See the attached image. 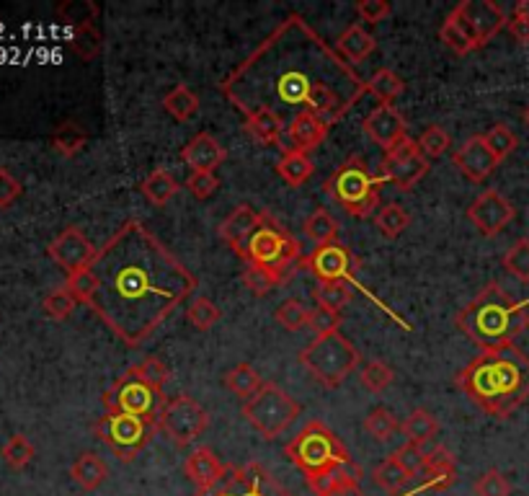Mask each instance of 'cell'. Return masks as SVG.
Here are the masks:
<instances>
[{
	"label": "cell",
	"mask_w": 529,
	"mask_h": 496,
	"mask_svg": "<svg viewBox=\"0 0 529 496\" xmlns=\"http://www.w3.org/2000/svg\"><path fill=\"white\" fill-rule=\"evenodd\" d=\"M220 91L243 117L269 109L282 119L308 112L336 124L367 93V81L300 13H290L225 75Z\"/></svg>",
	"instance_id": "1"
},
{
	"label": "cell",
	"mask_w": 529,
	"mask_h": 496,
	"mask_svg": "<svg viewBox=\"0 0 529 496\" xmlns=\"http://www.w3.org/2000/svg\"><path fill=\"white\" fill-rule=\"evenodd\" d=\"M86 305L127 347H140L197 290V277L153 230L127 220L88 267Z\"/></svg>",
	"instance_id": "2"
},
{
	"label": "cell",
	"mask_w": 529,
	"mask_h": 496,
	"mask_svg": "<svg viewBox=\"0 0 529 496\" xmlns=\"http://www.w3.org/2000/svg\"><path fill=\"white\" fill-rule=\"evenodd\" d=\"M455 383L483 414L509 419L529 398V357L514 344L483 349L457 372Z\"/></svg>",
	"instance_id": "3"
},
{
	"label": "cell",
	"mask_w": 529,
	"mask_h": 496,
	"mask_svg": "<svg viewBox=\"0 0 529 496\" xmlns=\"http://www.w3.org/2000/svg\"><path fill=\"white\" fill-rule=\"evenodd\" d=\"M457 329L480 349L506 347L529 329V303L514 300L504 287L491 282L457 313Z\"/></svg>",
	"instance_id": "4"
},
{
	"label": "cell",
	"mask_w": 529,
	"mask_h": 496,
	"mask_svg": "<svg viewBox=\"0 0 529 496\" xmlns=\"http://www.w3.org/2000/svg\"><path fill=\"white\" fill-rule=\"evenodd\" d=\"M284 455L295 463L313 491L320 489L331 476L344 471L346 465L354 463L339 434L323 422L305 424L300 434H295V440L284 447Z\"/></svg>",
	"instance_id": "5"
},
{
	"label": "cell",
	"mask_w": 529,
	"mask_h": 496,
	"mask_svg": "<svg viewBox=\"0 0 529 496\" xmlns=\"http://www.w3.org/2000/svg\"><path fill=\"white\" fill-rule=\"evenodd\" d=\"M506 13L493 0H462L444 19L439 37L455 55L483 50L506 26Z\"/></svg>",
	"instance_id": "6"
},
{
	"label": "cell",
	"mask_w": 529,
	"mask_h": 496,
	"mask_svg": "<svg viewBox=\"0 0 529 496\" xmlns=\"http://www.w3.org/2000/svg\"><path fill=\"white\" fill-rule=\"evenodd\" d=\"M385 179L372 174L362 155H351L349 161L336 168V174L326 179L323 192L346 212V215L364 220L380 207V189Z\"/></svg>",
	"instance_id": "7"
},
{
	"label": "cell",
	"mask_w": 529,
	"mask_h": 496,
	"mask_svg": "<svg viewBox=\"0 0 529 496\" xmlns=\"http://www.w3.org/2000/svg\"><path fill=\"white\" fill-rule=\"evenodd\" d=\"M238 256L246 261V264L269 269V272L279 274V277L287 282V279L295 274L297 264H300L302 246L292 233L279 228L277 223H271L269 217L264 215L261 225L253 230V236L243 243Z\"/></svg>",
	"instance_id": "8"
},
{
	"label": "cell",
	"mask_w": 529,
	"mask_h": 496,
	"mask_svg": "<svg viewBox=\"0 0 529 496\" xmlns=\"http://www.w3.org/2000/svg\"><path fill=\"white\" fill-rule=\"evenodd\" d=\"M359 360H362L359 349L341 331L315 336L300 352V365L326 388H336L344 383L359 367Z\"/></svg>",
	"instance_id": "9"
},
{
	"label": "cell",
	"mask_w": 529,
	"mask_h": 496,
	"mask_svg": "<svg viewBox=\"0 0 529 496\" xmlns=\"http://www.w3.org/2000/svg\"><path fill=\"white\" fill-rule=\"evenodd\" d=\"M166 401L168 398L163 396L160 388H155V385H150L148 380L142 378L137 365L124 372L122 378L104 393L106 411L137 416V419H145V422L155 424V427H158Z\"/></svg>",
	"instance_id": "10"
},
{
	"label": "cell",
	"mask_w": 529,
	"mask_h": 496,
	"mask_svg": "<svg viewBox=\"0 0 529 496\" xmlns=\"http://www.w3.org/2000/svg\"><path fill=\"white\" fill-rule=\"evenodd\" d=\"M240 414L246 416L264 440H277L300 416V403L277 383H264L256 396L243 403Z\"/></svg>",
	"instance_id": "11"
},
{
	"label": "cell",
	"mask_w": 529,
	"mask_h": 496,
	"mask_svg": "<svg viewBox=\"0 0 529 496\" xmlns=\"http://www.w3.org/2000/svg\"><path fill=\"white\" fill-rule=\"evenodd\" d=\"M158 432L160 429L145 422V419H137L130 414H114V411H106L96 422V437L109 445L119 463H135L137 455H142V450L153 442Z\"/></svg>",
	"instance_id": "12"
},
{
	"label": "cell",
	"mask_w": 529,
	"mask_h": 496,
	"mask_svg": "<svg viewBox=\"0 0 529 496\" xmlns=\"http://www.w3.org/2000/svg\"><path fill=\"white\" fill-rule=\"evenodd\" d=\"M207 427H210V414L204 411V406L197 398L184 396V393L168 398L158 422L160 432L179 447H186L194 440H199Z\"/></svg>",
	"instance_id": "13"
},
{
	"label": "cell",
	"mask_w": 529,
	"mask_h": 496,
	"mask_svg": "<svg viewBox=\"0 0 529 496\" xmlns=\"http://www.w3.org/2000/svg\"><path fill=\"white\" fill-rule=\"evenodd\" d=\"M194 496H295L274 473L261 463H246L230 468L222 484L210 494Z\"/></svg>",
	"instance_id": "14"
},
{
	"label": "cell",
	"mask_w": 529,
	"mask_h": 496,
	"mask_svg": "<svg viewBox=\"0 0 529 496\" xmlns=\"http://www.w3.org/2000/svg\"><path fill=\"white\" fill-rule=\"evenodd\" d=\"M426 171H429V161L421 155L419 140L408 135L382 155L380 176L385 184H393L400 192H411L413 186L424 179Z\"/></svg>",
	"instance_id": "15"
},
{
	"label": "cell",
	"mask_w": 529,
	"mask_h": 496,
	"mask_svg": "<svg viewBox=\"0 0 529 496\" xmlns=\"http://www.w3.org/2000/svg\"><path fill=\"white\" fill-rule=\"evenodd\" d=\"M514 217H517L514 205L496 189H486L483 194H478L473 205L468 207V220L473 223V228H478L480 236L486 238L499 236Z\"/></svg>",
	"instance_id": "16"
},
{
	"label": "cell",
	"mask_w": 529,
	"mask_h": 496,
	"mask_svg": "<svg viewBox=\"0 0 529 496\" xmlns=\"http://www.w3.org/2000/svg\"><path fill=\"white\" fill-rule=\"evenodd\" d=\"M96 251H99V248L93 246V243L86 238V233L80 228H75V225L62 230L60 236H57L55 241L50 243V248H47L50 259L55 261L57 267L68 274V277L70 274L83 272V269L91 267V261L96 259Z\"/></svg>",
	"instance_id": "17"
},
{
	"label": "cell",
	"mask_w": 529,
	"mask_h": 496,
	"mask_svg": "<svg viewBox=\"0 0 529 496\" xmlns=\"http://www.w3.org/2000/svg\"><path fill=\"white\" fill-rule=\"evenodd\" d=\"M302 267L310 269V274L320 279V285L328 282H354V269H351L349 248L341 243L331 246H318L308 259H302Z\"/></svg>",
	"instance_id": "18"
},
{
	"label": "cell",
	"mask_w": 529,
	"mask_h": 496,
	"mask_svg": "<svg viewBox=\"0 0 529 496\" xmlns=\"http://www.w3.org/2000/svg\"><path fill=\"white\" fill-rule=\"evenodd\" d=\"M452 161L460 168V174L468 181H473V184L486 181L501 163L499 158L493 155V150L488 148L486 137L483 135L468 137V140L457 148V153L452 155Z\"/></svg>",
	"instance_id": "19"
},
{
	"label": "cell",
	"mask_w": 529,
	"mask_h": 496,
	"mask_svg": "<svg viewBox=\"0 0 529 496\" xmlns=\"http://www.w3.org/2000/svg\"><path fill=\"white\" fill-rule=\"evenodd\" d=\"M364 135L370 137L375 145H380L382 150H390L408 135L406 119H403V114L395 106L380 104L364 119Z\"/></svg>",
	"instance_id": "20"
},
{
	"label": "cell",
	"mask_w": 529,
	"mask_h": 496,
	"mask_svg": "<svg viewBox=\"0 0 529 496\" xmlns=\"http://www.w3.org/2000/svg\"><path fill=\"white\" fill-rule=\"evenodd\" d=\"M228 465L222 463L210 447H199L186 458L184 473L191 484L197 486V494H210L212 489L222 484V478L228 476Z\"/></svg>",
	"instance_id": "21"
},
{
	"label": "cell",
	"mask_w": 529,
	"mask_h": 496,
	"mask_svg": "<svg viewBox=\"0 0 529 496\" xmlns=\"http://www.w3.org/2000/svg\"><path fill=\"white\" fill-rule=\"evenodd\" d=\"M225 158H228V150L222 148L210 132L194 135L181 150V161L191 168V174H215Z\"/></svg>",
	"instance_id": "22"
},
{
	"label": "cell",
	"mask_w": 529,
	"mask_h": 496,
	"mask_svg": "<svg viewBox=\"0 0 529 496\" xmlns=\"http://www.w3.org/2000/svg\"><path fill=\"white\" fill-rule=\"evenodd\" d=\"M421 476V491H447L457 481V465L444 447L431 450L429 460H426Z\"/></svg>",
	"instance_id": "23"
},
{
	"label": "cell",
	"mask_w": 529,
	"mask_h": 496,
	"mask_svg": "<svg viewBox=\"0 0 529 496\" xmlns=\"http://www.w3.org/2000/svg\"><path fill=\"white\" fill-rule=\"evenodd\" d=\"M261 220H264V215L253 210L251 205L235 207V210L228 215V220H225V223H222V228H220L222 241L228 243L235 254H238L240 248H243V243H246L248 238L253 236V230L259 228Z\"/></svg>",
	"instance_id": "24"
},
{
	"label": "cell",
	"mask_w": 529,
	"mask_h": 496,
	"mask_svg": "<svg viewBox=\"0 0 529 496\" xmlns=\"http://www.w3.org/2000/svg\"><path fill=\"white\" fill-rule=\"evenodd\" d=\"M328 130H331V124L308 112L295 114V117L290 119V127H287L292 145H295V150H300V153H310V150L320 148L323 140L328 137Z\"/></svg>",
	"instance_id": "25"
},
{
	"label": "cell",
	"mask_w": 529,
	"mask_h": 496,
	"mask_svg": "<svg viewBox=\"0 0 529 496\" xmlns=\"http://www.w3.org/2000/svg\"><path fill=\"white\" fill-rule=\"evenodd\" d=\"M377 50V42L370 31L364 29L362 24H351L349 29L341 31V37L336 39V52L344 57L346 62H362Z\"/></svg>",
	"instance_id": "26"
},
{
	"label": "cell",
	"mask_w": 529,
	"mask_h": 496,
	"mask_svg": "<svg viewBox=\"0 0 529 496\" xmlns=\"http://www.w3.org/2000/svg\"><path fill=\"white\" fill-rule=\"evenodd\" d=\"M70 476L83 491H96L109 478V465L96 453H83L70 465Z\"/></svg>",
	"instance_id": "27"
},
{
	"label": "cell",
	"mask_w": 529,
	"mask_h": 496,
	"mask_svg": "<svg viewBox=\"0 0 529 496\" xmlns=\"http://www.w3.org/2000/svg\"><path fill=\"white\" fill-rule=\"evenodd\" d=\"M243 130L261 145H279V137L284 132V119L279 114L261 109V112L248 114L243 122Z\"/></svg>",
	"instance_id": "28"
},
{
	"label": "cell",
	"mask_w": 529,
	"mask_h": 496,
	"mask_svg": "<svg viewBox=\"0 0 529 496\" xmlns=\"http://www.w3.org/2000/svg\"><path fill=\"white\" fill-rule=\"evenodd\" d=\"M225 388H228L233 396L243 398V403H246L248 398H253L264 388V380H261L256 367L248 365V362H240V365L230 367V370L225 372Z\"/></svg>",
	"instance_id": "29"
},
{
	"label": "cell",
	"mask_w": 529,
	"mask_h": 496,
	"mask_svg": "<svg viewBox=\"0 0 529 496\" xmlns=\"http://www.w3.org/2000/svg\"><path fill=\"white\" fill-rule=\"evenodd\" d=\"M313 171H315L313 158H310L308 153H300V150L295 148L282 153V158H279L277 163V174L287 181V186H302L310 176H313Z\"/></svg>",
	"instance_id": "30"
},
{
	"label": "cell",
	"mask_w": 529,
	"mask_h": 496,
	"mask_svg": "<svg viewBox=\"0 0 529 496\" xmlns=\"http://www.w3.org/2000/svg\"><path fill=\"white\" fill-rule=\"evenodd\" d=\"M400 432H403L406 442L424 447L437 437L439 422L426 409H416L406 416V422H400Z\"/></svg>",
	"instance_id": "31"
},
{
	"label": "cell",
	"mask_w": 529,
	"mask_h": 496,
	"mask_svg": "<svg viewBox=\"0 0 529 496\" xmlns=\"http://www.w3.org/2000/svg\"><path fill=\"white\" fill-rule=\"evenodd\" d=\"M362 468L357 463L346 465L344 471H339L336 476H331L326 484L315 489V496H364L362 491Z\"/></svg>",
	"instance_id": "32"
},
{
	"label": "cell",
	"mask_w": 529,
	"mask_h": 496,
	"mask_svg": "<svg viewBox=\"0 0 529 496\" xmlns=\"http://www.w3.org/2000/svg\"><path fill=\"white\" fill-rule=\"evenodd\" d=\"M179 186L181 184L176 181V176H173L171 171H166V168H155L153 174L142 181L140 189L155 207H166L168 202L179 194Z\"/></svg>",
	"instance_id": "33"
},
{
	"label": "cell",
	"mask_w": 529,
	"mask_h": 496,
	"mask_svg": "<svg viewBox=\"0 0 529 496\" xmlns=\"http://www.w3.org/2000/svg\"><path fill=\"white\" fill-rule=\"evenodd\" d=\"M163 109L176 122H189L199 112V96L189 86H176L163 96Z\"/></svg>",
	"instance_id": "34"
},
{
	"label": "cell",
	"mask_w": 529,
	"mask_h": 496,
	"mask_svg": "<svg viewBox=\"0 0 529 496\" xmlns=\"http://www.w3.org/2000/svg\"><path fill=\"white\" fill-rule=\"evenodd\" d=\"M302 230H305V236L318 243V246H331V243H336V238H339V220L328 210H315L313 215L302 223Z\"/></svg>",
	"instance_id": "35"
},
{
	"label": "cell",
	"mask_w": 529,
	"mask_h": 496,
	"mask_svg": "<svg viewBox=\"0 0 529 496\" xmlns=\"http://www.w3.org/2000/svg\"><path fill=\"white\" fill-rule=\"evenodd\" d=\"M406 91V83L398 73H393L390 68H380L370 81H367V93H372L380 104L393 106V101L398 99L400 93Z\"/></svg>",
	"instance_id": "36"
},
{
	"label": "cell",
	"mask_w": 529,
	"mask_h": 496,
	"mask_svg": "<svg viewBox=\"0 0 529 496\" xmlns=\"http://www.w3.org/2000/svg\"><path fill=\"white\" fill-rule=\"evenodd\" d=\"M50 143H52V150L60 153L62 158H75L80 150L86 148L88 135L80 130L75 122H65V124H60L55 132H52Z\"/></svg>",
	"instance_id": "37"
},
{
	"label": "cell",
	"mask_w": 529,
	"mask_h": 496,
	"mask_svg": "<svg viewBox=\"0 0 529 496\" xmlns=\"http://www.w3.org/2000/svg\"><path fill=\"white\" fill-rule=\"evenodd\" d=\"M372 478H375V484L382 486L388 494H400V491L406 489L408 481H411V473L390 455V458L382 460L375 471H372Z\"/></svg>",
	"instance_id": "38"
},
{
	"label": "cell",
	"mask_w": 529,
	"mask_h": 496,
	"mask_svg": "<svg viewBox=\"0 0 529 496\" xmlns=\"http://www.w3.org/2000/svg\"><path fill=\"white\" fill-rule=\"evenodd\" d=\"M364 432L370 434L372 440L388 442L400 432V422L393 416V411L377 406V409H372L370 414H367V419H364Z\"/></svg>",
	"instance_id": "39"
},
{
	"label": "cell",
	"mask_w": 529,
	"mask_h": 496,
	"mask_svg": "<svg viewBox=\"0 0 529 496\" xmlns=\"http://www.w3.org/2000/svg\"><path fill=\"white\" fill-rule=\"evenodd\" d=\"M411 225V215L400 205H385L380 207V212L375 215V228L380 230L385 238H398L403 230Z\"/></svg>",
	"instance_id": "40"
},
{
	"label": "cell",
	"mask_w": 529,
	"mask_h": 496,
	"mask_svg": "<svg viewBox=\"0 0 529 496\" xmlns=\"http://www.w3.org/2000/svg\"><path fill=\"white\" fill-rule=\"evenodd\" d=\"M0 455H3L8 468H13V471H24L26 465L34 460L37 450H34V445L29 442V437H24V434H13L11 440L3 445Z\"/></svg>",
	"instance_id": "41"
},
{
	"label": "cell",
	"mask_w": 529,
	"mask_h": 496,
	"mask_svg": "<svg viewBox=\"0 0 529 496\" xmlns=\"http://www.w3.org/2000/svg\"><path fill=\"white\" fill-rule=\"evenodd\" d=\"M243 285H246V290H251L256 298H264V295L277 290L279 285H284V279L264 267H253V264H246V269H243Z\"/></svg>",
	"instance_id": "42"
},
{
	"label": "cell",
	"mask_w": 529,
	"mask_h": 496,
	"mask_svg": "<svg viewBox=\"0 0 529 496\" xmlns=\"http://www.w3.org/2000/svg\"><path fill=\"white\" fill-rule=\"evenodd\" d=\"M393 380H395L393 367L385 365V362H380V360L367 362V365L362 367V372H359V383H362L364 391H370V393H382L385 388L393 385Z\"/></svg>",
	"instance_id": "43"
},
{
	"label": "cell",
	"mask_w": 529,
	"mask_h": 496,
	"mask_svg": "<svg viewBox=\"0 0 529 496\" xmlns=\"http://www.w3.org/2000/svg\"><path fill=\"white\" fill-rule=\"evenodd\" d=\"M315 300L320 308H328L333 313H341L351 303V287L349 282H328V285L315 287Z\"/></svg>",
	"instance_id": "44"
},
{
	"label": "cell",
	"mask_w": 529,
	"mask_h": 496,
	"mask_svg": "<svg viewBox=\"0 0 529 496\" xmlns=\"http://www.w3.org/2000/svg\"><path fill=\"white\" fill-rule=\"evenodd\" d=\"M75 305H78L75 295L68 290V287L62 285V287H57V290H52L50 295L44 298L42 308H44V316L52 318V321H65V318L73 316Z\"/></svg>",
	"instance_id": "45"
},
{
	"label": "cell",
	"mask_w": 529,
	"mask_h": 496,
	"mask_svg": "<svg viewBox=\"0 0 529 496\" xmlns=\"http://www.w3.org/2000/svg\"><path fill=\"white\" fill-rule=\"evenodd\" d=\"M450 145H452L450 132L444 130V127H439V124H431V127H426V130L421 132V137H419L421 155H424L426 161L442 158V155L450 150Z\"/></svg>",
	"instance_id": "46"
},
{
	"label": "cell",
	"mask_w": 529,
	"mask_h": 496,
	"mask_svg": "<svg viewBox=\"0 0 529 496\" xmlns=\"http://www.w3.org/2000/svg\"><path fill=\"white\" fill-rule=\"evenodd\" d=\"M186 318H189V321L194 323L199 331H210L212 326H215V323L222 318V310L217 308L210 298L199 295V298L191 300L189 308H186Z\"/></svg>",
	"instance_id": "47"
},
{
	"label": "cell",
	"mask_w": 529,
	"mask_h": 496,
	"mask_svg": "<svg viewBox=\"0 0 529 496\" xmlns=\"http://www.w3.org/2000/svg\"><path fill=\"white\" fill-rule=\"evenodd\" d=\"M277 323L282 326V329L287 331H300L308 326L310 321V310L305 308V305L300 303L297 298H290V300H284V303H279L277 308Z\"/></svg>",
	"instance_id": "48"
},
{
	"label": "cell",
	"mask_w": 529,
	"mask_h": 496,
	"mask_svg": "<svg viewBox=\"0 0 529 496\" xmlns=\"http://www.w3.org/2000/svg\"><path fill=\"white\" fill-rule=\"evenodd\" d=\"M504 269L519 282H529V238H519L504 254Z\"/></svg>",
	"instance_id": "49"
},
{
	"label": "cell",
	"mask_w": 529,
	"mask_h": 496,
	"mask_svg": "<svg viewBox=\"0 0 529 496\" xmlns=\"http://www.w3.org/2000/svg\"><path fill=\"white\" fill-rule=\"evenodd\" d=\"M483 137H486L488 148L493 150V155H496L499 161L509 158V155L514 153V150H517V145H519V137L514 135V132H511L506 124H493L491 130H488Z\"/></svg>",
	"instance_id": "50"
},
{
	"label": "cell",
	"mask_w": 529,
	"mask_h": 496,
	"mask_svg": "<svg viewBox=\"0 0 529 496\" xmlns=\"http://www.w3.org/2000/svg\"><path fill=\"white\" fill-rule=\"evenodd\" d=\"M475 496H511V484L509 478L501 471L491 468L473 484Z\"/></svg>",
	"instance_id": "51"
},
{
	"label": "cell",
	"mask_w": 529,
	"mask_h": 496,
	"mask_svg": "<svg viewBox=\"0 0 529 496\" xmlns=\"http://www.w3.org/2000/svg\"><path fill=\"white\" fill-rule=\"evenodd\" d=\"M393 458L398 460V463L403 465V468H406L408 473H411V476H419V473L424 471L426 460H429V453H426V450L421 445H413V442H406V445L395 450Z\"/></svg>",
	"instance_id": "52"
},
{
	"label": "cell",
	"mask_w": 529,
	"mask_h": 496,
	"mask_svg": "<svg viewBox=\"0 0 529 496\" xmlns=\"http://www.w3.org/2000/svg\"><path fill=\"white\" fill-rule=\"evenodd\" d=\"M308 326L315 336L333 334V331H339V326H341V313H333V310L320 308L318 305L315 310H310Z\"/></svg>",
	"instance_id": "53"
},
{
	"label": "cell",
	"mask_w": 529,
	"mask_h": 496,
	"mask_svg": "<svg viewBox=\"0 0 529 496\" xmlns=\"http://www.w3.org/2000/svg\"><path fill=\"white\" fill-rule=\"evenodd\" d=\"M137 370H140L142 378L148 380L150 385H155V388H160V391H163V385H166L168 378H171L168 365L163 360H158V357H145V360L137 365Z\"/></svg>",
	"instance_id": "54"
},
{
	"label": "cell",
	"mask_w": 529,
	"mask_h": 496,
	"mask_svg": "<svg viewBox=\"0 0 529 496\" xmlns=\"http://www.w3.org/2000/svg\"><path fill=\"white\" fill-rule=\"evenodd\" d=\"M21 192H24L21 181L8 168H0V210H8L21 197Z\"/></svg>",
	"instance_id": "55"
},
{
	"label": "cell",
	"mask_w": 529,
	"mask_h": 496,
	"mask_svg": "<svg viewBox=\"0 0 529 496\" xmlns=\"http://www.w3.org/2000/svg\"><path fill=\"white\" fill-rule=\"evenodd\" d=\"M186 189L197 199H210L220 189V179L215 174H191Z\"/></svg>",
	"instance_id": "56"
},
{
	"label": "cell",
	"mask_w": 529,
	"mask_h": 496,
	"mask_svg": "<svg viewBox=\"0 0 529 496\" xmlns=\"http://www.w3.org/2000/svg\"><path fill=\"white\" fill-rule=\"evenodd\" d=\"M357 13L362 21H370V24H382V21L390 16V3L385 0H359Z\"/></svg>",
	"instance_id": "57"
},
{
	"label": "cell",
	"mask_w": 529,
	"mask_h": 496,
	"mask_svg": "<svg viewBox=\"0 0 529 496\" xmlns=\"http://www.w3.org/2000/svg\"><path fill=\"white\" fill-rule=\"evenodd\" d=\"M506 29H509V34L517 39L519 44H529V21L511 16V19L506 21Z\"/></svg>",
	"instance_id": "58"
},
{
	"label": "cell",
	"mask_w": 529,
	"mask_h": 496,
	"mask_svg": "<svg viewBox=\"0 0 529 496\" xmlns=\"http://www.w3.org/2000/svg\"><path fill=\"white\" fill-rule=\"evenodd\" d=\"M511 16H517V19L529 21V0H519L517 6H514V13Z\"/></svg>",
	"instance_id": "59"
},
{
	"label": "cell",
	"mask_w": 529,
	"mask_h": 496,
	"mask_svg": "<svg viewBox=\"0 0 529 496\" xmlns=\"http://www.w3.org/2000/svg\"><path fill=\"white\" fill-rule=\"evenodd\" d=\"M524 124H527V127H529V106H527V109H524Z\"/></svg>",
	"instance_id": "60"
}]
</instances>
